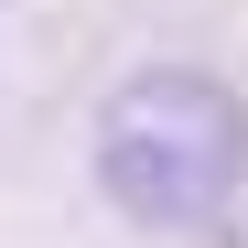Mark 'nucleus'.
Returning <instances> with one entry per match:
<instances>
[{
  "instance_id": "nucleus-1",
  "label": "nucleus",
  "mask_w": 248,
  "mask_h": 248,
  "mask_svg": "<svg viewBox=\"0 0 248 248\" xmlns=\"http://www.w3.org/2000/svg\"><path fill=\"white\" fill-rule=\"evenodd\" d=\"M248 184V108L205 65H140L97 108V194L130 227H205Z\"/></svg>"
}]
</instances>
